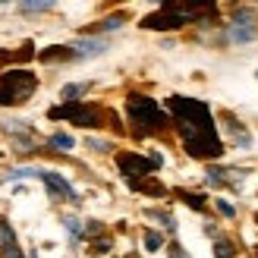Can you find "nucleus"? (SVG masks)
<instances>
[{
    "label": "nucleus",
    "instance_id": "412c9836",
    "mask_svg": "<svg viewBox=\"0 0 258 258\" xmlns=\"http://www.w3.org/2000/svg\"><path fill=\"white\" fill-rule=\"evenodd\" d=\"M167 252H170V258H186V255H183V249H179V246H176V242H173V246H170V249H167Z\"/></svg>",
    "mask_w": 258,
    "mask_h": 258
},
{
    "label": "nucleus",
    "instance_id": "f3484780",
    "mask_svg": "<svg viewBox=\"0 0 258 258\" xmlns=\"http://www.w3.org/2000/svg\"><path fill=\"white\" fill-rule=\"evenodd\" d=\"M63 224H67V230H70V236H73V239H79V236H82V227H79V221H76V217H67Z\"/></svg>",
    "mask_w": 258,
    "mask_h": 258
},
{
    "label": "nucleus",
    "instance_id": "f03ea898",
    "mask_svg": "<svg viewBox=\"0 0 258 258\" xmlns=\"http://www.w3.org/2000/svg\"><path fill=\"white\" fill-rule=\"evenodd\" d=\"M214 7L211 4H164L158 13L142 19V29H179L186 22H196V19H211L214 16Z\"/></svg>",
    "mask_w": 258,
    "mask_h": 258
},
{
    "label": "nucleus",
    "instance_id": "aec40b11",
    "mask_svg": "<svg viewBox=\"0 0 258 258\" xmlns=\"http://www.w3.org/2000/svg\"><path fill=\"white\" fill-rule=\"evenodd\" d=\"M4 258H25V255L19 252V246H10V249H4Z\"/></svg>",
    "mask_w": 258,
    "mask_h": 258
},
{
    "label": "nucleus",
    "instance_id": "ddd939ff",
    "mask_svg": "<svg viewBox=\"0 0 258 258\" xmlns=\"http://www.w3.org/2000/svg\"><path fill=\"white\" fill-rule=\"evenodd\" d=\"M41 170H35V167H16V170H10L4 179H25V176H38Z\"/></svg>",
    "mask_w": 258,
    "mask_h": 258
},
{
    "label": "nucleus",
    "instance_id": "f257e3e1",
    "mask_svg": "<svg viewBox=\"0 0 258 258\" xmlns=\"http://www.w3.org/2000/svg\"><path fill=\"white\" fill-rule=\"evenodd\" d=\"M167 113H170V120L176 123L179 136H183V148L189 158L214 161L224 154V142L217 136L211 107L205 101L186 98V95H170L167 98Z\"/></svg>",
    "mask_w": 258,
    "mask_h": 258
},
{
    "label": "nucleus",
    "instance_id": "0eeeda50",
    "mask_svg": "<svg viewBox=\"0 0 258 258\" xmlns=\"http://www.w3.org/2000/svg\"><path fill=\"white\" fill-rule=\"evenodd\" d=\"M38 179H41V183L47 186V192L54 199H67V202H79V196H76V189L67 183V179H63L60 173H54V170H41L38 173Z\"/></svg>",
    "mask_w": 258,
    "mask_h": 258
},
{
    "label": "nucleus",
    "instance_id": "6ab92c4d",
    "mask_svg": "<svg viewBox=\"0 0 258 258\" xmlns=\"http://www.w3.org/2000/svg\"><path fill=\"white\" fill-rule=\"evenodd\" d=\"M88 145H92L95 151H107V148H110L107 142H101V139H88Z\"/></svg>",
    "mask_w": 258,
    "mask_h": 258
},
{
    "label": "nucleus",
    "instance_id": "7ed1b4c3",
    "mask_svg": "<svg viewBox=\"0 0 258 258\" xmlns=\"http://www.w3.org/2000/svg\"><path fill=\"white\" fill-rule=\"evenodd\" d=\"M126 113H129V123H133L136 136H151V133H161L164 126H170V113H164L161 104L148 95H129Z\"/></svg>",
    "mask_w": 258,
    "mask_h": 258
},
{
    "label": "nucleus",
    "instance_id": "20e7f679",
    "mask_svg": "<svg viewBox=\"0 0 258 258\" xmlns=\"http://www.w3.org/2000/svg\"><path fill=\"white\" fill-rule=\"evenodd\" d=\"M38 88V76L29 70H10L0 73V104L13 107V104H25Z\"/></svg>",
    "mask_w": 258,
    "mask_h": 258
},
{
    "label": "nucleus",
    "instance_id": "dca6fc26",
    "mask_svg": "<svg viewBox=\"0 0 258 258\" xmlns=\"http://www.w3.org/2000/svg\"><path fill=\"white\" fill-rule=\"evenodd\" d=\"M54 4H19V10L22 13H47Z\"/></svg>",
    "mask_w": 258,
    "mask_h": 258
},
{
    "label": "nucleus",
    "instance_id": "2eb2a0df",
    "mask_svg": "<svg viewBox=\"0 0 258 258\" xmlns=\"http://www.w3.org/2000/svg\"><path fill=\"white\" fill-rule=\"evenodd\" d=\"M145 246H148L151 252H158V249L164 246V239H161L158 233H154V230H148V233H145Z\"/></svg>",
    "mask_w": 258,
    "mask_h": 258
},
{
    "label": "nucleus",
    "instance_id": "4468645a",
    "mask_svg": "<svg viewBox=\"0 0 258 258\" xmlns=\"http://www.w3.org/2000/svg\"><path fill=\"white\" fill-rule=\"evenodd\" d=\"M214 255H217V258H233L236 252H233V246H230L227 239H221V242H217V246H214Z\"/></svg>",
    "mask_w": 258,
    "mask_h": 258
},
{
    "label": "nucleus",
    "instance_id": "423d86ee",
    "mask_svg": "<svg viewBox=\"0 0 258 258\" xmlns=\"http://www.w3.org/2000/svg\"><path fill=\"white\" fill-rule=\"evenodd\" d=\"M123 176L129 179V183H136V176H151L154 170L161 167V158L158 154H151V158H142V154H120L117 158Z\"/></svg>",
    "mask_w": 258,
    "mask_h": 258
},
{
    "label": "nucleus",
    "instance_id": "a211bd4d",
    "mask_svg": "<svg viewBox=\"0 0 258 258\" xmlns=\"http://www.w3.org/2000/svg\"><path fill=\"white\" fill-rule=\"evenodd\" d=\"M120 25H123V16H110L101 22V29H120Z\"/></svg>",
    "mask_w": 258,
    "mask_h": 258
},
{
    "label": "nucleus",
    "instance_id": "1a4fd4ad",
    "mask_svg": "<svg viewBox=\"0 0 258 258\" xmlns=\"http://www.w3.org/2000/svg\"><path fill=\"white\" fill-rule=\"evenodd\" d=\"M70 50H73V57H98V54H104L107 50V41L104 38H92V41H76V44H70Z\"/></svg>",
    "mask_w": 258,
    "mask_h": 258
},
{
    "label": "nucleus",
    "instance_id": "39448f33",
    "mask_svg": "<svg viewBox=\"0 0 258 258\" xmlns=\"http://www.w3.org/2000/svg\"><path fill=\"white\" fill-rule=\"evenodd\" d=\"M50 117L54 120H73L76 126H85V129H95V126H101V110L98 107H92V104H63V107H50Z\"/></svg>",
    "mask_w": 258,
    "mask_h": 258
},
{
    "label": "nucleus",
    "instance_id": "6e6552de",
    "mask_svg": "<svg viewBox=\"0 0 258 258\" xmlns=\"http://www.w3.org/2000/svg\"><path fill=\"white\" fill-rule=\"evenodd\" d=\"M258 38V29L252 25V19L242 13V16H236L233 19V29H230V41L233 44H239V41H255Z\"/></svg>",
    "mask_w": 258,
    "mask_h": 258
},
{
    "label": "nucleus",
    "instance_id": "f8f14e48",
    "mask_svg": "<svg viewBox=\"0 0 258 258\" xmlns=\"http://www.w3.org/2000/svg\"><path fill=\"white\" fill-rule=\"evenodd\" d=\"M50 145H54L57 151H70L76 142H73V136H67V133H54V136H50Z\"/></svg>",
    "mask_w": 258,
    "mask_h": 258
},
{
    "label": "nucleus",
    "instance_id": "9d476101",
    "mask_svg": "<svg viewBox=\"0 0 258 258\" xmlns=\"http://www.w3.org/2000/svg\"><path fill=\"white\" fill-rule=\"evenodd\" d=\"M85 92H88V82H73V85H63L60 98L67 101V104H76V101H79V95H85Z\"/></svg>",
    "mask_w": 258,
    "mask_h": 258
},
{
    "label": "nucleus",
    "instance_id": "4be33fe9",
    "mask_svg": "<svg viewBox=\"0 0 258 258\" xmlns=\"http://www.w3.org/2000/svg\"><path fill=\"white\" fill-rule=\"evenodd\" d=\"M217 208H221V211H224L227 217H233V208H230V205H227V202H217Z\"/></svg>",
    "mask_w": 258,
    "mask_h": 258
},
{
    "label": "nucleus",
    "instance_id": "9b49d317",
    "mask_svg": "<svg viewBox=\"0 0 258 258\" xmlns=\"http://www.w3.org/2000/svg\"><path fill=\"white\" fill-rule=\"evenodd\" d=\"M10 246H16V233H13V227L7 221H0V252L10 249Z\"/></svg>",
    "mask_w": 258,
    "mask_h": 258
}]
</instances>
